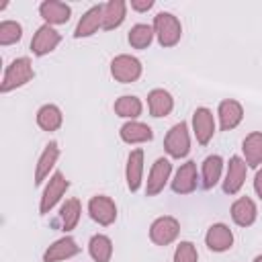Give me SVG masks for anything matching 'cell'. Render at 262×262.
I'll use <instances>...</instances> for the list:
<instances>
[{"label":"cell","mask_w":262,"mask_h":262,"mask_svg":"<svg viewBox=\"0 0 262 262\" xmlns=\"http://www.w3.org/2000/svg\"><path fill=\"white\" fill-rule=\"evenodd\" d=\"M33 78H35V70H33L31 59H29L27 55L16 57V59H12V61L6 66L4 74H2L0 92H2V94H8V92H12V90H16V88H23V86H27Z\"/></svg>","instance_id":"obj_1"},{"label":"cell","mask_w":262,"mask_h":262,"mask_svg":"<svg viewBox=\"0 0 262 262\" xmlns=\"http://www.w3.org/2000/svg\"><path fill=\"white\" fill-rule=\"evenodd\" d=\"M151 27H154L156 39H158V43H160L162 47L168 49V47L178 45V41H180V37H182V25H180V20H178L176 14L162 10V12H158V14L154 16Z\"/></svg>","instance_id":"obj_2"},{"label":"cell","mask_w":262,"mask_h":262,"mask_svg":"<svg viewBox=\"0 0 262 262\" xmlns=\"http://www.w3.org/2000/svg\"><path fill=\"white\" fill-rule=\"evenodd\" d=\"M68 188H70V180L66 178L63 172L55 170V172L49 176V180L45 182V188H43V192H41V199H39V213H41V215L51 213V209L63 199V194L68 192Z\"/></svg>","instance_id":"obj_3"},{"label":"cell","mask_w":262,"mask_h":262,"mask_svg":"<svg viewBox=\"0 0 262 262\" xmlns=\"http://www.w3.org/2000/svg\"><path fill=\"white\" fill-rule=\"evenodd\" d=\"M141 74H143V66L135 55L119 53L111 59V76L115 78V82L133 84L141 78Z\"/></svg>","instance_id":"obj_4"},{"label":"cell","mask_w":262,"mask_h":262,"mask_svg":"<svg viewBox=\"0 0 262 262\" xmlns=\"http://www.w3.org/2000/svg\"><path fill=\"white\" fill-rule=\"evenodd\" d=\"M164 149L170 158L174 160H182L188 156L190 151V131H188V125L184 121L172 125L164 137Z\"/></svg>","instance_id":"obj_5"},{"label":"cell","mask_w":262,"mask_h":262,"mask_svg":"<svg viewBox=\"0 0 262 262\" xmlns=\"http://www.w3.org/2000/svg\"><path fill=\"white\" fill-rule=\"evenodd\" d=\"M180 235V221L172 215L156 217L149 225V239L156 246H170Z\"/></svg>","instance_id":"obj_6"},{"label":"cell","mask_w":262,"mask_h":262,"mask_svg":"<svg viewBox=\"0 0 262 262\" xmlns=\"http://www.w3.org/2000/svg\"><path fill=\"white\" fill-rule=\"evenodd\" d=\"M246 176H248V164L244 162L242 156H231L229 162H227V168H225V176L221 180V188L225 194L233 196L242 190L244 182H246Z\"/></svg>","instance_id":"obj_7"},{"label":"cell","mask_w":262,"mask_h":262,"mask_svg":"<svg viewBox=\"0 0 262 262\" xmlns=\"http://www.w3.org/2000/svg\"><path fill=\"white\" fill-rule=\"evenodd\" d=\"M88 215L94 223L108 227L117 221V203L106 194H94L88 201Z\"/></svg>","instance_id":"obj_8"},{"label":"cell","mask_w":262,"mask_h":262,"mask_svg":"<svg viewBox=\"0 0 262 262\" xmlns=\"http://www.w3.org/2000/svg\"><path fill=\"white\" fill-rule=\"evenodd\" d=\"M170 174H172V162L168 158H158L151 164L147 180H145V196L160 194L166 188V184L170 182Z\"/></svg>","instance_id":"obj_9"},{"label":"cell","mask_w":262,"mask_h":262,"mask_svg":"<svg viewBox=\"0 0 262 262\" xmlns=\"http://www.w3.org/2000/svg\"><path fill=\"white\" fill-rule=\"evenodd\" d=\"M190 125H192V133H194V137H196V143H201V145H207V143L213 139L215 129H217L213 111L207 108V106L194 108Z\"/></svg>","instance_id":"obj_10"},{"label":"cell","mask_w":262,"mask_h":262,"mask_svg":"<svg viewBox=\"0 0 262 262\" xmlns=\"http://www.w3.org/2000/svg\"><path fill=\"white\" fill-rule=\"evenodd\" d=\"M59 43H61V33L55 31L51 25H41V27L35 31V35H33L29 47H31V53H33V55L43 57V55L55 51V47H57Z\"/></svg>","instance_id":"obj_11"},{"label":"cell","mask_w":262,"mask_h":262,"mask_svg":"<svg viewBox=\"0 0 262 262\" xmlns=\"http://www.w3.org/2000/svg\"><path fill=\"white\" fill-rule=\"evenodd\" d=\"M59 154H61V149H59L57 141H49L43 147V151L39 154V160L35 164V184L37 186H41L45 180H49V176L55 172L53 168L59 160Z\"/></svg>","instance_id":"obj_12"},{"label":"cell","mask_w":262,"mask_h":262,"mask_svg":"<svg viewBox=\"0 0 262 262\" xmlns=\"http://www.w3.org/2000/svg\"><path fill=\"white\" fill-rule=\"evenodd\" d=\"M199 178H196V164L192 160L180 164V168L176 170L174 178L170 180V186L176 194H190L196 190Z\"/></svg>","instance_id":"obj_13"},{"label":"cell","mask_w":262,"mask_h":262,"mask_svg":"<svg viewBox=\"0 0 262 262\" xmlns=\"http://www.w3.org/2000/svg\"><path fill=\"white\" fill-rule=\"evenodd\" d=\"M76 254H80V246L72 235H63L59 239H55L53 244H49L43 252V262H61V260H70Z\"/></svg>","instance_id":"obj_14"},{"label":"cell","mask_w":262,"mask_h":262,"mask_svg":"<svg viewBox=\"0 0 262 262\" xmlns=\"http://www.w3.org/2000/svg\"><path fill=\"white\" fill-rule=\"evenodd\" d=\"M205 246L211 252H227L233 246V231L225 223H213L205 233Z\"/></svg>","instance_id":"obj_15"},{"label":"cell","mask_w":262,"mask_h":262,"mask_svg":"<svg viewBox=\"0 0 262 262\" xmlns=\"http://www.w3.org/2000/svg\"><path fill=\"white\" fill-rule=\"evenodd\" d=\"M39 14L45 20V25L57 27V25H66L72 16V6L61 2V0H43L39 4Z\"/></svg>","instance_id":"obj_16"},{"label":"cell","mask_w":262,"mask_h":262,"mask_svg":"<svg viewBox=\"0 0 262 262\" xmlns=\"http://www.w3.org/2000/svg\"><path fill=\"white\" fill-rule=\"evenodd\" d=\"M143 149L141 147H135L129 151L127 156V164H125V180H127V188L131 192H137L141 188V182H143Z\"/></svg>","instance_id":"obj_17"},{"label":"cell","mask_w":262,"mask_h":262,"mask_svg":"<svg viewBox=\"0 0 262 262\" xmlns=\"http://www.w3.org/2000/svg\"><path fill=\"white\" fill-rule=\"evenodd\" d=\"M217 119L221 131H231L244 121V106L233 98L221 100L217 106Z\"/></svg>","instance_id":"obj_18"},{"label":"cell","mask_w":262,"mask_h":262,"mask_svg":"<svg viewBox=\"0 0 262 262\" xmlns=\"http://www.w3.org/2000/svg\"><path fill=\"white\" fill-rule=\"evenodd\" d=\"M229 215L233 219L235 225L239 227H250L256 223L258 219V207L256 203L250 199V196H239L231 203V209H229Z\"/></svg>","instance_id":"obj_19"},{"label":"cell","mask_w":262,"mask_h":262,"mask_svg":"<svg viewBox=\"0 0 262 262\" xmlns=\"http://www.w3.org/2000/svg\"><path fill=\"white\" fill-rule=\"evenodd\" d=\"M98 29H102V4H94L90 6L78 20L76 29H74V37L76 39H84V37H92L94 33H98Z\"/></svg>","instance_id":"obj_20"},{"label":"cell","mask_w":262,"mask_h":262,"mask_svg":"<svg viewBox=\"0 0 262 262\" xmlns=\"http://www.w3.org/2000/svg\"><path fill=\"white\" fill-rule=\"evenodd\" d=\"M119 137L129 143V145H139V143H147L154 139V131L147 123L141 121H127L121 125L119 129Z\"/></svg>","instance_id":"obj_21"},{"label":"cell","mask_w":262,"mask_h":262,"mask_svg":"<svg viewBox=\"0 0 262 262\" xmlns=\"http://www.w3.org/2000/svg\"><path fill=\"white\" fill-rule=\"evenodd\" d=\"M147 111L151 117L162 119L174 111V96L164 88H154L147 94Z\"/></svg>","instance_id":"obj_22"},{"label":"cell","mask_w":262,"mask_h":262,"mask_svg":"<svg viewBox=\"0 0 262 262\" xmlns=\"http://www.w3.org/2000/svg\"><path fill=\"white\" fill-rule=\"evenodd\" d=\"M242 158L248 168L262 166V131H252L242 141Z\"/></svg>","instance_id":"obj_23"},{"label":"cell","mask_w":262,"mask_h":262,"mask_svg":"<svg viewBox=\"0 0 262 262\" xmlns=\"http://www.w3.org/2000/svg\"><path fill=\"white\" fill-rule=\"evenodd\" d=\"M223 158L217 156V154H211L203 160L201 164V180H203V186L207 190H211L217 182H221V176H223Z\"/></svg>","instance_id":"obj_24"},{"label":"cell","mask_w":262,"mask_h":262,"mask_svg":"<svg viewBox=\"0 0 262 262\" xmlns=\"http://www.w3.org/2000/svg\"><path fill=\"white\" fill-rule=\"evenodd\" d=\"M127 16V2L125 0H108L102 4V29L104 31H115L123 25Z\"/></svg>","instance_id":"obj_25"},{"label":"cell","mask_w":262,"mask_h":262,"mask_svg":"<svg viewBox=\"0 0 262 262\" xmlns=\"http://www.w3.org/2000/svg\"><path fill=\"white\" fill-rule=\"evenodd\" d=\"M37 125H39V129H43V131H47V133H53V131H57L61 125H63V115H61V108L57 106V104H51V102H47V104H43V106H39V111H37Z\"/></svg>","instance_id":"obj_26"},{"label":"cell","mask_w":262,"mask_h":262,"mask_svg":"<svg viewBox=\"0 0 262 262\" xmlns=\"http://www.w3.org/2000/svg\"><path fill=\"white\" fill-rule=\"evenodd\" d=\"M113 111L117 117L121 119H127V121H137V117L143 113V102L141 98L133 96V94H123L115 100L113 104Z\"/></svg>","instance_id":"obj_27"},{"label":"cell","mask_w":262,"mask_h":262,"mask_svg":"<svg viewBox=\"0 0 262 262\" xmlns=\"http://www.w3.org/2000/svg\"><path fill=\"white\" fill-rule=\"evenodd\" d=\"M88 254L94 262H111V258H113V239L104 233H94L88 242Z\"/></svg>","instance_id":"obj_28"},{"label":"cell","mask_w":262,"mask_h":262,"mask_svg":"<svg viewBox=\"0 0 262 262\" xmlns=\"http://www.w3.org/2000/svg\"><path fill=\"white\" fill-rule=\"evenodd\" d=\"M80 215H82V203L78 199H66L59 207V223L63 227V231H72L78 221H80Z\"/></svg>","instance_id":"obj_29"},{"label":"cell","mask_w":262,"mask_h":262,"mask_svg":"<svg viewBox=\"0 0 262 262\" xmlns=\"http://www.w3.org/2000/svg\"><path fill=\"white\" fill-rule=\"evenodd\" d=\"M156 33H154V27L151 25H145V23H137L129 29L127 33V41L133 49H147L154 41Z\"/></svg>","instance_id":"obj_30"},{"label":"cell","mask_w":262,"mask_h":262,"mask_svg":"<svg viewBox=\"0 0 262 262\" xmlns=\"http://www.w3.org/2000/svg\"><path fill=\"white\" fill-rule=\"evenodd\" d=\"M23 39V25L16 20H2L0 23V45L8 47Z\"/></svg>","instance_id":"obj_31"},{"label":"cell","mask_w":262,"mask_h":262,"mask_svg":"<svg viewBox=\"0 0 262 262\" xmlns=\"http://www.w3.org/2000/svg\"><path fill=\"white\" fill-rule=\"evenodd\" d=\"M172 262H199V252H196V246L188 239L180 242L174 250V256H172Z\"/></svg>","instance_id":"obj_32"},{"label":"cell","mask_w":262,"mask_h":262,"mask_svg":"<svg viewBox=\"0 0 262 262\" xmlns=\"http://www.w3.org/2000/svg\"><path fill=\"white\" fill-rule=\"evenodd\" d=\"M129 6L135 10V12H147L154 8V0H131Z\"/></svg>","instance_id":"obj_33"},{"label":"cell","mask_w":262,"mask_h":262,"mask_svg":"<svg viewBox=\"0 0 262 262\" xmlns=\"http://www.w3.org/2000/svg\"><path fill=\"white\" fill-rule=\"evenodd\" d=\"M254 190H256L258 199L262 201V166L256 170V176H254Z\"/></svg>","instance_id":"obj_34"},{"label":"cell","mask_w":262,"mask_h":262,"mask_svg":"<svg viewBox=\"0 0 262 262\" xmlns=\"http://www.w3.org/2000/svg\"><path fill=\"white\" fill-rule=\"evenodd\" d=\"M252 262H262V254H258V256H256V258H254Z\"/></svg>","instance_id":"obj_35"}]
</instances>
